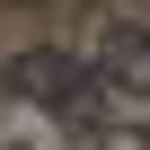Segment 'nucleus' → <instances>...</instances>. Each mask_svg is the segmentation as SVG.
Here are the masks:
<instances>
[{"label":"nucleus","mask_w":150,"mask_h":150,"mask_svg":"<svg viewBox=\"0 0 150 150\" xmlns=\"http://www.w3.org/2000/svg\"><path fill=\"white\" fill-rule=\"evenodd\" d=\"M97 150H150V132H97Z\"/></svg>","instance_id":"obj_3"},{"label":"nucleus","mask_w":150,"mask_h":150,"mask_svg":"<svg viewBox=\"0 0 150 150\" xmlns=\"http://www.w3.org/2000/svg\"><path fill=\"white\" fill-rule=\"evenodd\" d=\"M97 80H106V97H150V18H132V27H115L106 44H97Z\"/></svg>","instance_id":"obj_2"},{"label":"nucleus","mask_w":150,"mask_h":150,"mask_svg":"<svg viewBox=\"0 0 150 150\" xmlns=\"http://www.w3.org/2000/svg\"><path fill=\"white\" fill-rule=\"evenodd\" d=\"M0 88H9V97H27V106H44L53 124H97L106 115V80H97V71L80 62V53H18L9 71H0Z\"/></svg>","instance_id":"obj_1"}]
</instances>
